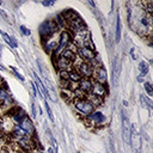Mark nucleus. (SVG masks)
<instances>
[{"mask_svg": "<svg viewBox=\"0 0 153 153\" xmlns=\"http://www.w3.org/2000/svg\"><path fill=\"white\" fill-rule=\"evenodd\" d=\"M74 106H75V109H78V111H80L84 115H90V114L93 112V105L88 100H86V99H78V100H75Z\"/></svg>", "mask_w": 153, "mask_h": 153, "instance_id": "nucleus-4", "label": "nucleus"}, {"mask_svg": "<svg viewBox=\"0 0 153 153\" xmlns=\"http://www.w3.org/2000/svg\"><path fill=\"white\" fill-rule=\"evenodd\" d=\"M79 53H80L81 57H84V59H86V60H88V61H91V60H93V59L96 57L94 50H93V48H91V47H81L80 50H79Z\"/></svg>", "mask_w": 153, "mask_h": 153, "instance_id": "nucleus-9", "label": "nucleus"}, {"mask_svg": "<svg viewBox=\"0 0 153 153\" xmlns=\"http://www.w3.org/2000/svg\"><path fill=\"white\" fill-rule=\"evenodd\" d=\"M118 69H120V66H118L117 59H115V62H114V72H112V74H114V81L117 80V78H118Z\"/></svg>", "mask_w": 153, "mask_h": 153, "instance_id": "nucleus-20", "label": "nucleus"}, {"mask_svg": "<svg viewBox=\"0 0 153 153\" xmlns=\"http://www.w3.org/2000/svg\"><path fill=\"white\" fill-rule=\"evenodd\" d=\"M139 69L141 72V75H146L148 73V65L145 62V61H141L139 63Z\"/></svg>", "mask_w": 153, "mask_h": 153, "instance_id": "nucleus-18", "label": "nucleus"}, {"mask_svg": "<svg viewBox=\"0 0 153 153\" xmlns=\"http://www.w3.org/2000/svg\"><path fill=\"white\" fill-rule=\"evenodd\" d=\"M108 153H116V151H115V146H114V141H112V139L110 137V140H109V148H108Z\"/></svg>", "mask_w": 153, "mask_h": 153, "instance_id": "nucleus-24", "label": "nucleus"}, {"mask_svg": "<svg viewBox=\"0 0 153 153\" xmlns=\"http://www.w3.org/2000/svg\"><path fill=\"white\" fill-rule=\"evenodd\" d=\"M69 41H71L69 32L62 31L61 35H60V38H59V45H57V49L55 50V54L56 55H61L67 49V45L69 44Z\"/></svg>", "mask_w": 153, "mask_h": 153, "instance_id": "nucleus-3", "label": "nucleus"}, {"mask_svg": "<svg viewBox=\"0 0 153 153\" xmlns=\"http://www.w3.org/2000/svg\"><path fill=\"white\" fill-rule=\"evenodd\" d=\"M140 102H141V104H142V106H143V108H149V109L152 108V103H151V100H149V99H147L143 94L140 97Z\"/></svg>", "mask_w": 153, "mask_h": 153, "instance_id": "nucleus-19", "label": "nucleus"}, {"mask_svg": "<svg viewBox=\"0 0 153 153\" xmlns=\"http://www.w3.org/2000/svg\"><path fill=\"white\" fill-rule=\"evenodd\" d=\"M120 41H121V19H120V16H117L116 29H115V42L118 43Z\"/></svg>", "mask_w": 153, "mask_h": 153, "instance_id": "nucleus-15", "label": "nucleus"}, {"mask_svg": "<svg viewBox=\"0 0 153 153\" xmlns=\"http://www.w3.org/2000/svg\"><path fill=\"white\" fill-rule=\"evenodd\" d=\"M93 73V69H92V66L90 63H81L80 67H79V75L84 76V78H87L90 76L91 74Z\"/></svg>", "mask_w": 153, "mask_h": 153, "instance_id": "nucleus-11", "label": "nucleus"}, {"mask_svg": "<svg viewBox=\"0 0 153 153\" xmlns=\"http://www.w3.org/2000/svg\"><path fill=\"white\" fill-rule=\"evenodd\" d=\"M63 19H65L66 24H68V26L71 29H73L74 31H76L78 33L86 29V25L82 22V19L78 16V13H75L72 10H67L63 12Z\"/></svg>", "mask_w": 153, "mask_h": 153, "instance_id": "nucleus-1", "label": "nucleus"}, {"mask_svg": "<svg viewBox=\"0 0 153 153\" xmlns=\"http://www.w3.org/2000/svg\"><path fill=\"white\" fill-rule=\"evenodd\" d=\"M48 153H55L53 148H48Z\"/></svg>", "mask_w": 153, "mask_h": 153, "instance_id": "nucleus-27", "label": "nucleus"}, {"mask_svg": "<svg viewBox=\"0 0 153 153\" xmlns=\"http://www.w3.org/2000/svg\"><path fill=\"white\" fill-rule=\"evenodd\" d=\"M44 6H53L54 5V1H43L42 2Z\"/></svg>", "mask_w": 153, "mask_h": 153, "instance_id": "nucleus-26", "label": "nucleus"}, {"mask_svg": "<svg viewBox=\"0 0 153 153\" xmlns=\"http://www.w3.org/2000/svg\"><path fill=\"white\" fill-rule=\"evenodd\" d=\"M0 35L4 37L5 42H6L11 48H17V47H18V43H17V41H16V38H14V37L8 36V35H7L6 32H4V31H0Z\"/></svg>", "mask_w": 153, "mask_h": 153, "instance_id": "nucleus-12", "label": "nucleus"}, {"mask_svg": "<svg viewBox=\"0 0 153 153\" xmlns=\"http://www.w3.org/2000/svg\"><path fill=\"white\" fill-rule=\"evenodd\" d=\"M19 126H20V129H22L25 134H32V133L35 131V128H33L32 122H31L26 116H24L22 120H19Z\"/></svg>", "mask_w": 153, "mask_h": 153, "instance_id": "nucleus-7", "label": "nucleus"}, {"mask_svg": "<svg viewBox=\"0 0 153 153\" xmlns=\"http://www.w3.org/2000/svg\"><path fill=\"white\" fill-rule=\"evenodd\" d=\"M143 86H145V90H146L147 94H148V96H152V94H153V88H152L151 84H149V82H145Z\"/></svg>", "mask_w": 153, "mask_h": 153, "instance_id": "nucleus-22", "label": "nucleus"}, {"mask_svg": "<svg viewBox=\"0 0 153 153\" xmlns=\"http://www.w3.org/2000/svg\"><path fill=\"white\" fill-rule=\"evenodd\" d=\"M79 87L81 88L82 92H88L92 87V82L87 78H82V79L79 80Z\"/></svg>", "mask_w": 153, "mask_h": 153, "instance_id": "nucleus-13", "label": "nucleus"}, {"mask_svg": "<svg viewBox=\"0 0 153 153\" xmlns=\"http://www.w3.org/2000/svg\"><path fill=\"white\" fill-rule=\"evenodd\" d=\"M94 75H96L94 78L97 79V82L103 84V85H104V82H106L108 75H106V71H105V68H104L103 66H98V67L96 68Z\"/></svg>", "mask_w": 153, "mask_h": 153, "instance_id": "nucleus-8", "label": "nucleus"}, {"mask_svg": "<svg viewBox=\"0 0 153 153\" xmlns=\"http://www.w3.org/2000/svg\"><path fill=\"white\" fill-rule=\"evenodd\" d=\"M129 143H131L133 149L136 153H140L141 151V137L137 134V131L135 130V128L130 127V139H129Z\"/></svg>", "mask_w": 153, "mask_h": 153, "instance_id": "nucleus-6", "label": "nucleus"}, {"mask_svg": "<svg viewBox=\"0 0 153 153\" xmlns=\"http://www.w3.org/2000/svg\"><path fill=\"white\" fill-rule=\"evenodd\" d=\"M91 90H92V92H93V96H97V97H100V98L106 93L105 86H104L103 84H99V82L92 84Z\"/></svg>", "mask_w": 153, "mask_h": 153, "instance_id": "nucleus-10", "label": "nucleus"}, {"mask_svg": "<svg viewBox=\"0 0 153 153\" xmlns=\"http://www.w3.org/2000/svg\"><path fill=\"white\" fill-rule=\"evenodd\" d=\"M69 65H71V61H68L66 57H63V56H60V57H59V60H57V66H59L60 69L67 71V68L69 67Z\"/></svg>", "mask_w": 153, "mask_h": 153, "instance_id": "nucleus-14", "label": "nucleus"}, {"mask_svg": "<svg viewBox=\"0 0 153 153\" xmlns=\"http://www.w3.org/2000/svg\"><path fill=\"white\" fill-rule=\"evenodd\" d=\"M0 100H4V102H10L11 100V97L8 96V93L5 92L1 88H0Z\"/></svg>", "mask_w": 153, "mask_h": 153, "instance_id": "nucleus-21", "label": "nucleus"}, {"mask_svg": "<svg viewBox=\"0 0 153 153\" xmlns=\"http://www.w3.org/2000/svg\"><path fill=\"white\" fill-rule=\"evenodd\" d=\"M122 137L126 143H129L130 139V123L128 120V116L124 111H122Z\"/></svg>", "mask_w": 153, "mask_h": 153, "instance_id": "nucleus-5", "label": "nucleus"}, {"mask_svg": "<svg viewBox=\"0 0 153 153\" xmlns=\"http://www.w3.org/2000/svg\"><path fill=\"white\" fill-rule=\"evenodd\" d=\"M90 117H91L96 123H102V122H104V115H103L102 112H99V111H96V112L90 114Z\"/></svg>", "mask_w": 153, "mask_h": 153, "instance_id": "nucleus-16", "label": "nucleus"}, {"mask_svg": "<svg viewBox=\"0 0 153 153\" xmlns=\"http://www.w3.org/2000/svg\"><path fill=\"white\" fill-rule=\"evenodd\" d=\"M86 100H88L93 106H94V105H99V104H100V102H102L100 97H97V96H93V94H90V96L87 97V99H86Z\"/></svg>", "mask_w": 153, "mask_h": 153, "instance_id": "nucleus-17", "label": "nucleus"}, {"mask_svg": "<svg viewBox=\"0 0 153 153\" xmlns=\"http://www.w3.org/2000/svg\"><path fill=\"white\" fill-rule=\"evenodd\" d=\"M45 110H47V114H48V116H49V118H50L51 121H54V116H53V111H51V109H50V105L48 104V102H45Z\"/></svg>", "mask_w": 153, "mask_h": 153, "instance_id": "nucleus-23", "label": "nucleus"}, {"mask_svg": "<svg viewBox=\"0 0 153 153\" xmlns=\"http://www.w3.org/2000/svg\"><path fill=\"white\" fill-rule=\"evenodd\" d=\"M20 31H22L24 35H26V36H29V35L31 33V31H30L26 26H24V25H22V26H20Z\"/></svg>", "mask_w": 153, "mask_h": 153, "instance_id": "nucleus-25", "label": "nucleus"}, {"mask_svg": "<svg viewBox=\"0 0 153 153\" xmlns=\"http://www.w3.org/2000/svg\"><path fill=\"white\" fill-rule=\"evenodd\" d=\"M56 27H57V25H56L53 20H45V22H43V23L41 24L39 29H38L42 39H48V38H50L51 35L55 32Z\"/></svg>", "mask_w": 153, "mask_h": 153, "instance_id": "nucleus-2", "label": "nucleus"}]
</instances>
